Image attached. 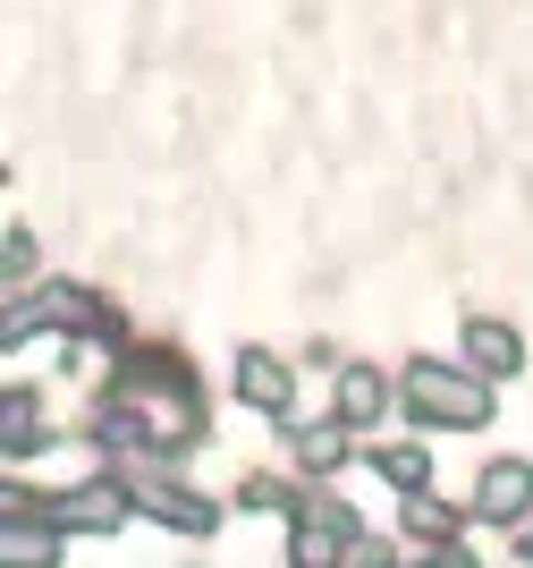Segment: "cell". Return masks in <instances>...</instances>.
I'll return each instance as SVG.
<instances>
[{
    "label": "cell",
    "mask_w": 533,
    "mask_h": 568,
    "mask_svg": "<svg viewBox=\"0 0 533 568\" xmlns=\"http://www.w3.org/2000/svg\"><path fill=\"white\" fill-rule=\"evenodd\" d=\"M398 407L416 416L423 433H483L491 425V374H474V365H407V382H398Z\"/></svg>",
    "instance_id": "1"
},
{
    "label": "cell",
    "mask_w": 533,
    "mask_h": 568,
    "mask_svg": "<svg viewBox=\"0 0 533 568\" xmlns=\"http://www.w3.org/2000/svg\"><path fill=\"white\" fill-rule=\"evenodd\" d=\"M18 332L111 339V332H119V306H111V297H93V288H69V281H51V288H34L25 306H9V339H18Z\"/></svg>",
    "instance_id": "2"
},
{
    "label": "cell",
    "mask_w": 533,
    "mask_h": 568,
    "mask_svg": "<svg viewBox=\"0 0 533 568\" xmlns=\"http://www.w3.org/2000/svg\"><path fill=\"white\" fill-rule=\"evenodd\" d=\"M119 484H127V500H136L144 518L178 526V535H212V526H221V500H204L195 484H178V475L153 467V458H119Z\"/></svg>",
    "instance_id": "3"
},
{
    "label": "cell",
    "mask_w": 533,
    "mask_h": 568,
    "mask_svg": "<svg viewBox=\"0 0 533 568\" xmlns=\"http://www.w3.org/2000/svg\"><path fill=\"white\" fill-rule=\"evenodd\" d=\"M136 500H127V484H85V493H9V518H51L60 535H111L119 518H127Z\"/></svg>",
    "instance_id": "4"
},
{
    "label": "cell",
    "mask_w": 533,
    "mask_h": 568,
    "mask_svg": "<svg viewBox=\"0 0 533 568\" xmlns=\"http://www.w3.org/2000/svg\"><path fill=\"white\" fill-rule=\"evenodd\" d=\"M229 390H237L246 407H255V416H279V425L297 416V365H279L271 348H237V374H229Z\"/></svg>",
    "instance_id": "5"
},
{
    "label": "cell",
    "mask_w": 533,
    "mask_h": 568,
    "mask_svg": "<svg viewBox=\"0 0 533 568\" xmlns=\"http://www.w3.org/2000/svg\"><path fill=\"white\" fill-rule=\"evenodd\" d=\"M533 509V467L525 458H491L483 475H474V518L483 526H516Z\"/></svg>",
    "instance_id": "6"
},
{
    "label": "cell",
    "mask_w": 533,
    "mask_h": 568,
    "mask_svg": "<svg viewBox=\"0 0 533 568\" xmlns=\"http://www.w3.org/2000/svg\"><path fill=\"white\" fill-rule=\"evenodd\" d=\"M288 458H297V475L322 484V475H339L356 458V425L348 416H322V425H297V416H288Z\"/></svg>",
    "instance_id": "7"
},
{
    "label": "cell",
    "mask_w": 533,
    "mask_h": 568,
    "mask_svg": "<svg viewBox=\"0 0 533 568\" xmlns=\"http://www.w3.org/2000/svg\"><path fill=\"white\" fill-rule=\"evenodd\" d=\"M465 365L491 374V382H509V374H525V339H516L509 323H491V314H465Z\"/></svg>",
    "instance_id": "8"
},
{
    "label": "cell",
    "mask_w": 533,
    "mask_h": 568,
    "mask_svg": "<svg viewBox=\"0 0 533 568\" xmlns=\"http://www.w3.org/2000/svg\"><path fill=\"white\" fill-rule=\"evenodd\" d=\"M390 399H398V390H390L381 374H372V365H348V374H339V416H348L356 433H372V425H381V407H390Z\"/></svg>",
    "instance_id": "9"
},
{
    "label": "cell",
    "mask_w": 533,
    "mask_h": 568,
    "mask_svg": "<svg viewBox=\"0 0 533 568\" xmlns=\"http://www.w3.org/2000/svg\"><path fill=\"white\" fill-rule=\"evenodd\" d=\"M0 560H9V568H51V560H60V526H51V518H34V526L9 518V535H0Z\"/></svg>",
    "instance_id": "10"
},
{
    "label": "cell",
    "mask_w": 533,
    "mask_h": 568,
    "mask_svg": "<svg viewBox=\"0 0 533 568\" xmlns=\"http://www.w3.org/2000/svg\"><path fill=\"white\" fill-rule=\"evenodd\" d=\"M372 467H381V484H398V493H432V458H423L416 442H398V450H372Z\"/></svg>",
    "instance_id": "11"
},
{
    "label": "cell",
    "mask_w": 533,
    "mask_h": 568,
    "mask_svg": "<svg viewBox=\"0 0 533 568\" xmlns=\"http://www.w3.org/2000/svg\"><path fill=\"white\" fill-rule=\"evenodd\" d=\"M407 535H416V544H449V535H458V509H441L432 493H407Z\"/></svg>",
    "instance_id": "12"
},
{
    "label": "cell",
    "mask_w": 533,
    "mask_h": 568,
    "mask_svg": "<svg viewBox=\"0 0 533 568\" xmlns=\"http://www.w3.org/2000/svg\"><path fill=\"white\" fill-rule=\"evenodd\" d=\"M237 509H297V493L271 484V475H246V484H237Z\"/></svg>",
    "instance_id": "13"
},
{
    "label": "cell",
    "mask_w": 533,
    "mask_h": 568,
    "mask_svg": "<svg viewBox=\"0 0 533 568\" xmlns=\"http://www.w3.org/2000/svg\"><path fill=\"white\" fill-rule=\"evenodd\" d=\"M18 272H34V237L9 230V281H18Z\"/></svg>",
    "instance_id": "14"
},
{
    "label": "cell",
    "mask_w": 533,
    "mask_h": 568,
    "mask_svg": "<svg viewBox=\"0 0 533 568\" xmlns=\"http://www.w3.org/2000/svg\"><path fill=\"white\" fill-rule=\"evenodd\" d=\"M516 560H525V568H533V526H525V535H516Z\"/></svg>",
    "instance_id": "15"
}]
</instances>
